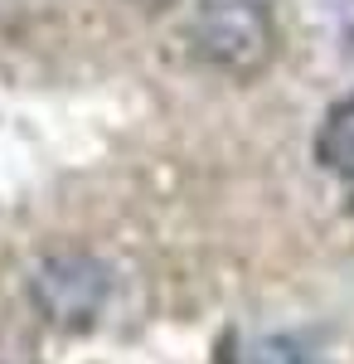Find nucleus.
<instances>
[{"label": "nucleus", "instance_id": "f257e3e1", "mask_svg": "<svg viewBox=\"0 0 354 364\" xmlns=\"http://www.w3.org/2000/svg\"><path fill=\"white\" fill-rule=\"evenodd\" d=\"M194 49L223 73H257L272 54V25L252 0H214L194 20Z\"/></svg>", "mask_w": 354, "mask_h": 364}, {"label": "nucleus", "instance_id": "f03ea898", "mask_svg": "<svg viewBox=\"0 0 354 364\" xmlns=\"http://www.w3.org/2000/svg\"><path fill=\"white\" fill-rule=\"evenodd\" d=\"M107 277L92 257H49L34 272V301L54 326H87L102 306Z\"/></svg>", "mask_w": 354, "mask_h": 364}, {"label": "nucleus", "instance_id": "7ed1b4c3", "mask_svg": "<svg viewBox=\"0 0 354 364\" xmlns=\"http://www.w3.org/2000/svg\"><path fill=\"white\" fill-rule=\"evenodd\" d=\"M316 156H321L326 170L354 180V97L335 102V107L326 112L321 132H316Z\"/></svg>", "mask_w": 354, "mask_h": 364}, {"label": "nucleus", "instance_id": "20e7f679", "mask_svg": "<svg viewBox=\"0 0 354 364\" xmlns=\"http://www.w3.org/2000/svg\"><path fill=\"white\" fill-rule=\"evenodd\" d=\"M247 364H306V355H301L291 340H262V345L247 355Z\"/></svg>", "mask_w": 354, "mask_h": 364}]
</instances>
